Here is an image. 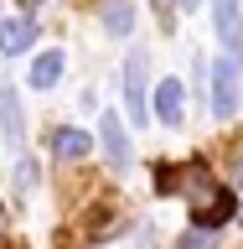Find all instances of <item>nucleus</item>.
I'll return each mask as SVG.
<instances>
[{
	"label": "nucleus",
	"instance_id": "obj_1",
	"mask_svg": "<svg viewBox=\"0 0 243 249\" xmlns=\"http://www.w3.org/2000/svg\"><path fill=\"white\" fill-rule=\"evenodd\" d=\"M155 192H181L192 202V218H197L202 229H217V223H228L238 213L233 192L202 161H192V166H155Z\"/></svg>",
	"mask_w": 243,
	"mask_h": 249
},
{
	"label": "nucleus",
	"instance_id": "obj_2",
	"mask_svg": "<svg viewBox=\"0 0 243 249\" xmlns=\"http://www.w3.org/2000/svg\"><path fill=\"white\" fill-rule=\"evenodd\" d=\"M145 83H150V57H145V47H135L130 57H124V109H130V120H145L150 109H145Z\"/></svg>",
	"mask_w": 243,
	"mask_h": 249
},
{
	"label": "nucleus",
	"instance_id": "obj_3",
	"mask_svg": "<svg viewBox=\"0 0 243 249\" xmlns=\"http://www.w3.org/2000/svg\"><path fill=\"white\" fill-rule=\"evenodd\" d=\"M212 114L233 120L238 114V57H217L212 62Z\"/></svg>",
	"mask_w": 243,
	"mask_h": 249
},
{
	"label": "nucleus",
	"instance_id": "obj_4",
	"mask_svg": "<svg viewBox=\"0 0 243 249\" xmlns=\"http://www.w3.org/2000/svg\"><path fill=\"white\" fill-rule=\"evenodd\" d=\"M98 140H104V156L114 171H130V161H135V151H130V135H124V120L109 109L104 120H98Z\"/></svg>",
	"mask_w": 243,
	"mask_h": 249
},
{
	"label": "nucleus",
	"instance_id": "obj_5",
	"mask_svg": "<svg viewBox=\"0 0 243 249\" xmlns=\"http://www.w3.org/2000/svg\"><path fill=\"white\" fill-rule=\"evenodd\" d=\"M0 135H5V145H21L26 140V114H21V99H16L11 83H0Z\"/></svg>",
	"mask_w": 243,
	"mask_h": 249
},
{
	"label": "nucleus",
	"instance_id": "obj_6",
	"mask_svg": "<svg viewBox=\"0 0 243 249\" xmlns=\"http://www.w3.org/2000/svg\"><path fill=\"white\" fill-rule=\"evenodd\" d=\"M155 120L181 124V83L176 78H161V89H155Z\"/></svg>",
	"mask_w": 243,
	"mask_h": 249
},
{
	"label": "nucleus",
	"instance_id": "obj_7",
	"mask_svg": "<svg viewBox=\"0 0 243 249\" xmlns=\"http://www.w3.org/2000/svg\"><path fill=\"white\" fill-rule=\"evenodd\" d=\"M31 42H36V26L31 21H0V52L5 57H21Z\"/></svg>",
	"mask_w": 243,
	"mask_h": 249
},
{
	"label": "nucleus",
	"instance_id": "obj_8",
	"mask_svg": "<svg viewBox=\"0 0 243 249\" xmlns=\"http://www.w3.org/2000/svg\"><path fill=\"white\" fill-rule=\"evenodd\" d=\"M88 151H93V140L83 135V130H73V124L52 135V156H57V161H83Z\"/></svg>",
	"mask_w": 243,
	"mask_h": 249
},
{
	"label": "nucleus",
	"instance_id": "obj_9",
	"mask_svg": "<svg viewBox=\"0 0 243 249\" xmlns=\"http://www.w3.org/2000/svg\"><path fill=\"white\" fill-rule=\"evenodd\" d=\"M62 68H67L62 52H42V57L31 62V89H52V83L62 78Z\"/></svg>",
	"mask_w": 243,
	"mask_h": 249
},
{
	"label": "nucleus",
	"instance_id": "obj_10",
	"mask_svg": "<svg viewBox=\"0 0 243 249\" xmlns=\"http://www.w3.org/2000/svg\"><path fill=\"white\" fill-rule=\"evenodd\" d=\"M104 26L114 31V36H130V31H135V5H130V0H104Z\"/></svg>",
	"mask_w": 243,
	"mask_h": 249
},
{
	"label": "nucleus",
	"instance_id": "obj_11",
	"mask_svg": "<svg viewBox=\"0 0 243 249\" xmlns=\"http://www.w3.org/2000/svg\"><path fill=\"white\" fill-rule=\"evenodd\" d=\"M212 26L223 42L238 47V0H212Z\"/></svg>",
	"mask_w": 243,
	"mask_h": 249
},
{
	"label": "nucleus",
	"instance_id": "obj_12",
	"mask_svg": "<svg viewBox=\"0 0 243 249\" xmlns=\"http://www.w3.org/2000/svg\"><path fill=\"white\" fill-rule=\"evenodd\" d=\"M31 187H36V161H26V156H21V161H16V192H21V197H31Z\"/></svg>",
	"mask_w": 243,
	"mask_h": 249
},
{
	"label": "nucleus",
	"instance_id": "obj_13",
	"mask_svg": "<svg viewBox=\"0 0 243 249\" xmlns=\"http://www.w3.org/2000/svg\"><path fill=\"white\" fill-rule=\"evenodd\" d=\"M181 249H212V229H202V223H192V229L181 233Z\"/></svg>",
	"mask_w": 243,
	"mask_h": 249
},
{
	"label": "nucleus",
	"instance_id": "obj_14",
	"mask_svg": "<svg viewBox=\"0 0 243 249\" xmlns=\"http://www.w3.org/2000/svg\"><path fill=\"white\" fill-rule=\"evenodd\" d=\"M150 5H155V16H161V21L171 26V5H166V0H150Z\"/></svg>",
	"mask_w": 243,
	"mask_h": 249
},
{
	"label": "nucleus",
	"instance_id": "obj_15",
	"mask_svg": "<svg viewBox=\"0 0 243 249\" xmlns=\"http://www.w3.org/2000/svg\"><path fill=\"white\" fill-rule=\"evenodd\" d=\"M233 177H238V187H243V156H238V166H233Z\"/></svg>",
	"mask_w": 243,
	"mask_h": 249
},
{
	"label": "nucleus",
	"instance_id": "obj_16",
	"mask_svg": "<svg viewBox=\"0 0 243 249\" xmlns=\"http://www.w3.org/2000/svg\"><path fill=\"white\" fill-rule=\"evenodd\" d=\"M181 5H186V11H197V5H202V0H181Z\"/></svg>",
	"mask_w": 243,
	"mask_h": 249
},
{
	"label": "nucleus",
	"instance_id": "obj_17",
	"mask_svg": "<svg viewBox=\"0 0 243 249\" xmlns=\"http://www.w3.org/2000/svg\"><path fill=\"white\" fill-rule=\"evenodd\" d=\"M21 5H42V0H21Z\"/></svg>",
	"mask_w": 243,
	"mask_h": 249
},
{
	"label": "nucleus",
	"instance_id": "obj_18",
	"mask_svg": "<svg viewBox=\"0 0 243 249\" xmlns=\"http://www.w3.org/2000/svg\"><path fill=\"white\" fill-rule=\"evenodd\" d=\"M0 249H11V244H0Z\"/></svg>",
	"mask_w": 243,
	"mask_h": 249
}]
</instances>
